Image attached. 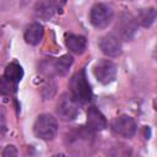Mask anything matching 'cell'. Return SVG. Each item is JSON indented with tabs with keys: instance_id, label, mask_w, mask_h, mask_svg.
I'll list each match as a JSON object with an SVG mask.
<instances>
[{
	"instance_id": "6da1fadb",
	"label": "cell",
	"mask_w": 157,
	"mask_h": 157,
	"mask_svg": "<svg viewBox=\"0 0 157 157\" xmlns=\"http://www.w3.org/2000/svg\"><path fill=\"white\" fill-rule=\"evenodd\" d=\"M70 93L77 101V103L85 104L91 101L92 98V90L91 85L87 80L85 69L75 72L70 80Z\"/></svg>"
},
{
	"instance_id": "7a4b0ae2",
	"label": "cell",
	"mask_w": 157,
	"mask_h": 157,
	"mask_svg": "<svg viewBox=\"0 0 157 157\" xmlns=\"http://www.w3.org/2000/svg\"><path fill=\"white\" fill-rule=\"evenodd\" d=\"M33 132L40 140H53L58 132L56 119L52 114H40L33 125Z\"/></svg>"
},
{
	"instance_id": "3957f363",
	"label": "cell",
	"mask_w": 157,
	"mask_h": 157,
	"mask_svg": "<svg viewBox=\"0 0 157 157\" xmlns=\"http://www.w3.org/2000/svg\"><path fill=\"white\" fill-rule=\"evenodd\" d=\"M113 16H114L113 9L108 4H103V2H98L93 5L90 11V21L92 26L98 29H103L108 27V25L113 20Z\"/></svg>"
},
{
	"instance_id": "277c9868",
	"label": "cell",
	"mask_w": 157,
	"mask_h": 157,
	"mask_svg": "<svg viewBox=\"0 0 157 157\" xmlns=\"http://www.w3.org/2000/svg\"><path fill=\"white\" fill-rule=\"evenodd\" d=\"M56 113L59 118L65 121L74 120L78 114V103L71 93H63L56 104Z\"/></svg>"
},
{
	"instance_id": "5b68a950",
	"label": "cell",
	"mask_w": 157,
	"mask_h": 157,
	"mask_svg": "<svg viewBox=\"0 0 157 157\" xmlns=\"http://www.w3.org/2000/svg\"><path fill=\"white\" fill-rule=\"evenodd\" d=\"M115 28H117L119 38H121L124 40H131L135 37L136 31H137L136 18L130 12L124 11L120 13Z\"/></svg>"
},
{
	"instance_id": "8992f818",
	"label": "cell",
	"mask_w": 157,
	"mask_h": 157,
	"mask_svg": "<svg viewBox=\"0 0 157 157\" xmlns=\"http://www.w3.org/2000/svg\"><path fill=\"white\" fill-rule=\"evenodd\" d=\"M93 75L102 85H109L117 77V65L108 59H102L94 64Z\"/></svg>"
},
{
	"instance_id": "52a82bcc",
	"label": "cell",
	"mask_w": 157,
	"mask_h": 157,
	"mask_svg": "<svg viewBox=\"0 0 157 157\" xmlns=\"http://www.w3.org/2000/svg\"><path fill=\"white\" fill-rule=\"evenodd\" d=\"M136 123L134 120V118H131L130 115H120L118 118H115L112 123V130L117 134L120 135L123 137L130 139L135 135L136 132Z\"/></svg>"
},
{
	"instance_id": "ba28073f",
	"label": "cell",
	"mask_w": 157,
	"mask_h": 157,
	"mask_svg": "<svg viewBox=\"0 0 157 157\" xmlns=\"http://www.w3.org/2000/svg\"><path fill=\"white\" fill-rule=\"evenodd\" d=\"M98 44H99L102 53L110 58H115V56L120 55L123 52V45H121L120 38L113 33H108V34L103 36L99 39Z\"/></svg>"
},
{
	"instance_id": "9c48e42d",
	"label": "cell",
	"mask_w": 157,
	"mask_h": 157,
	"mask_svg": "<svg viewBox=\"0 0 157 157\" xmlns=\"http://www.w3.org/2000/svg\"><path fill=\"white\" fill-rule=\"evenodd\" d=\"M87 128L92 131H101L107 128V119L96 105L87 109Z\"/></svg>"
},
{
	"instance_id": "30bf717a",
	"label": "cell",
	"mask_w": 157,
	"mask_h": 157,
	"mask_svg": "<svg viewBox=\"0 0 157 157\" xmlns=\"http://www.w3.org/2000/svg\"><path fill=\"white\" fill-rule=\"evenodd\" d=\"M56 9L58 5L54 0H40L34 6V15L37 18L48 21L54 16Z\"/></svg>"
},
{
	"instance_id": "8fae6325",
	"label": "cell",
	"mask_w": 157,
	"mask_h": 157,
	"mask_svg": "<svg viewBox=\"0 0 157 157\" xmlns=\"http://www.w3.org/2000/svg\"><path fill=\"white\" fill-rule=\"evenodd\" d=\"M65 44L70 52L75 54H82L87 48V39L86 37L78 34H66Z\"/></svg>"
},
{
	"instance_id": "7c38bea8",
	"label": "cell",
	"mask_w": 157,
	"mask_h": 157,
	"mask_svg": "<svg viewBox=\"0 0 157 157\" xmlns=\"http://www.w3.org/2000/svg\"><path fill=\"white\" fill-rule=\"evenodd\" d=\"M43 34H44V29H43V26L38 22H33L31 23L26 31H25V39L28 44L31 45H37L40 43L42 38H43Z\"/></svg>"
},
{
	"instance_id": "4fadbf2b",
	"label": "cell",
	"mask_w": 157,
	"mask_h": 157,
	"mask_svg": "<svg viewBox=\"0 0 157 157\" xmlns=\"http://www.w3.org/2000/svg\"><path fill=\"white\" fill-rule=\"evenodd\" d=\"M135 18H136L137 25H140L145 28H148L152 26V23L156 20V10L153 7L141 9L137 13V17H135Z\"/></svg>"
},
{
	"instance_id": "5bb4252c",
	"label": "cell",
	"mask_w": 157,
	"mask_h": 157,
	"mask_svg": "<svg viewBox=\"0 0 157 157\" xmlns=\"http://www.w3.org/2000/svg\"><path fill=\"white\" fill-rule=\"evenodd\" d=\"M4 77L15 82V83H18L22 77H23V69L20 64L17 63H11L9 64L6 67H5V71H4Z\"/></svg>"
},
{
	"instance_id": "9a60e30c",
	"label": "cell",
	"mask_w": 157,
	"mask_h": 157,
	"mask_svg": "<svg viewBox=\"0 0 157 157\" xmlns=\"http://www.w3.org/2000/svg\"><path fill=\"white\" fill-rule=\"evenodd\" d=\"M74 63V58L70 55V54H64L61 55L60 58H58L54 63V70L58 75L60 76H64L67 74L70 66L72 65Z\"/></svg>"
},
{
	"instance_id": "2e32d148",
	"label": "cell",
	"mask_w": 157,
	"mask_h": 157,
	"mask_svg": "<svg viewBox=\"0 0 157 157\" xmlns=\"http://www.w3.org/2000/svg\"><path fill=\"white\" fill-rule=\"evenodd\" d=\"M17 90V83L5 78L4 76L0 78V93L1 94H12Z\"/></svg>"
},
{
	"instance_id": "e0dca14e",
	"label": "cell",
	"mask_w": 157,
	"mask_h": 157,
	"mask_svg": "<svg viewBox=\"0 0 157 157\" xmlns=\"http://www.w3.org/2000/svg\"><path fill=\"white\" fill-rule=\"evenodd\" d=\"M2 156H4V157H12V156H17V150H16V147H15V146H12V145L6 146V147L4 148V151H2Z\"/></svg>"
},
{
	"instance_id": "ac0fdd59",
	"label": "cell",
	"mask_w": 157,
	"mask_h": 157,
	"mask_svg": "<svg viewBox=\"0 0 157 157\" xmlns=\"http://www.w3.org/2000/svg\"><path fill=\"white\" fill-rule=\"evenodd\" d=\"M5 130H6L5 118H4V114L0 112V139L4 136V134H5Z\"/></svg>"
},
{
	"instance_id": "d6986e66",
	"label": "cell",
	"mask_w": 157,
	"mask_h": 157,
	"mask_svg": "<svg viewBox=\"0 0 157 157\" xmlns=\"http://www.w3.org/2000/svg\"><path fill=\"white\" fill-rule=\"evenodd\" d=\"M28 1H29V0H22V5H25V4L28 2Z\"/></svg>"
},
{
	"instance_id": "ffe728a7",
	"label": "cell",
	"mask_w": 157,
	"mask_h": 157,
	"mask_svg": "<svg viewBox=\"0 0 157 157\" xmlns=\"http://www.w3.org/2000/svg\"><path fill=\"white\" fill-rule=\"evenodd\" d=\"M124 1H131V0H124Z\"/></svg>"
}]
</instances>
